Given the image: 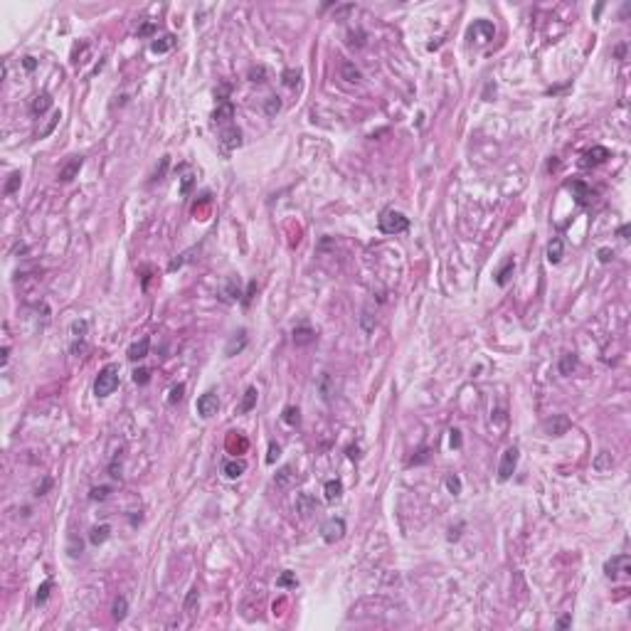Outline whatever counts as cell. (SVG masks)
I'll return each instance as SVG.
<instances>
[{
  "mask_svg": "<svg viewBox=\"0 0 631 631\" xmlns=\"http://www.w3.org/2000/svg\"><path fill=\"white\" fill-rule=\"evenodd\" d=\"M116 387H118V365L109 362L99 370V375L94 380V394L96 397H109Z\"/></svg>",
  "mask_w": 631,
  "mask_h": 631,
  "instance_id": "obj_1",
  "label": "cell"
},
{
  "mask_svg": "<svg viewBox=\"0 0 631 631\" xmlns=\"http://www.w3.org/2000/svg\"><path fill=\"white\" fill-rule=\"evenodd\" d=\"M380 230L385 235H399V232H407L409 230V217H404L402 212L397 210H385L380 215Z\"/></svg>",
  "mask_w": 631,
  "mask_h": 631,
  "instance_id": "obj_2",
  "label": "cell"
},
{
  "mask_svg": "<svg viewBox=\"0 0 631 631\" xmlns=\"http://www.w3.org/2000/svg\"><path fill=\"white\" fill-rule=\"evenodd\" d=\"M469 39L471 42H476V44H486V42H491L493 37H496V27H493V22L491 20H473V25L469 27Z\"/></svg>",
  "mask_w": 631,
  "mask_h": 631,
  "instance_id": "obj_3",
  "label": "cell"
},
{
  "mask_svg": "<svg viewBox=\"0 0 631 631\" xmlns=\"http://www.w3.org/2000/svg\"><path fill=\"white\" fill-rule=\"evenodd\" d=\"M604 575L614 582L622 575H631V557L629 555H614L612 560L604 562Z\"/></svg>",
  "mask_w": 631,
  "mask_h": 631,
  "instance_id": "obj_4",
  "label": "cell"
},
{
  "mask_svg": "<svg viewBox=\"0 0 631 631\" xmlns=\"http://www.w3.org/2000/svg\"><path fill=\"white\" fill-rule=\"evenodd\" d=\"M518 456H520L518 446H508V449L503 451V456H501V464H498V478H501V481H508V478L515 473V466H518Z\"/></svg>",
  "mask_w": 631,
  "mask_h": 631,
  "instance_id": "obj_5",
  "label": "cell"
},
{
  "mask_svg": "<svg viewBox=\"0 0 631 631\" xmlns=\"http://www.w3.org/2000/svg\"><path fill=\"white\" fill-rule=\"evenodd\" d=\"M343 535H345V520H343V518H328V520L320 525V538H323L328 545L343 540Z\"/></svg>",
  "mask_w": 631,
  "mask_h": 631,
  "instance_id": "obj_6",
  "label": "cell"
},
{
  "mask_svg": "<svg viewBox=\"0 0 631 631\" xmlns=\"http://www.w3.org/2000/svg\"><path fill=\"white\" fill-rule=\"evenodd\" d=\"M195 409H197V414H200L202 419H210V417H215L217 409H220V397H217L215 392H205V394L197 397Z\"/></svg>",
  "mask_w": 631,
  "mask_h": 631,
  "instance_id": "obj_7",
  "label": "cell"
},
{
  "mask_svg": "<svg viewBox=\"0 0 631 631\" xmlns=\"http://www.w3.org/2000/svg\"><path fill=\"white\" fill-rule=\"evenodd\" d=\"M543 429H545L548 436H562V434H567V429H570V419H567L565 414H555V417H550V419L543 424Z\"/></svg>",
  "mask_w": 631,
  "mask_h": 631,
  "instance_id": "obj_8",
  "label": "cell"
},
{
  "mask_svg": "<svg viewBox=\"0 0 631 631\" xmlns=\"http://www.w3.org/2000/svg\"><path fill=\"white\" fill-rule=\"evenodd\" d=\"M81 165H84V158H81V156H72V158L59 168V180H62V183H72V180L79 175Z\"/></svg>",
  "mask_w": 631,
  "mask_h": 631,
  "instance_id": "obj_9",
  "label": "cell"
},
{
  "mask_svg": "<svg viewBox=\"0 0 631 631\" xmlns=\"http://www.w3.org/2000/svg\"><path fill=\"white\" fill-rule=\"evenodd\" d=\"M220 143L227 148V151H235L242 146V131L237 126H225L222 133H220Z\"/></svg>",
  "mask_w": 631,
  "mask_h": 631,
  "instance_id": "obj_10",
  "label": "cell"
},
{
  "mask_svg": "<svg viewBox=\"0 0 631 631\" xmlns=\"http://www.w3.org/2000/svg\"><path fill=\"white\" fill-rule=\"evenodd\" d=\"M567 188L575 193V200H577V205H587L590 200H592V188L587 185V183H582V180H572V183H567Z\"/></svg>",
  "mask_w": 631,
  "mask_h": 631,
  "instance_id": "obj_11",
  "label": "cell"
},
{
  "mask_svg": "<svg viewBox=\"0 0 631 631\" xmlns=\"http://www.w3.org/2000/svg\"><path fill=\"white\" fill-rule=\"evenodd\" d=\"M244 348H247V330H237V333L227 340V345H225V355H227V357H232V355L242 353Z\"/></svg>",
  "mask_w": 631,
  "mask_h": 631,
  "instance_id": "obj_12",
  "label": "cell"
},
{
  "mask_svg": "<svg viewBox=\"0 0 631 631\" xmlns=\"http://www.w3.org/2000/svg\"><path fill=\"white\" fill-rule=\"evenodd\" d=\"M291 335H294V345H296V348L311 345V343L316 340V330L311 328V325H296Z\"/></svg>",
  "mask_w": 631,
  "mask_h": 631,
  "instance_id": "obj_13",
  "label": "cell"
},
{
  "mask_svg": "<svg viewBox=\"0 0 631 631\" xmlns=\"http://www.w3.org/2000/svg\"><path fill=\"white\" fill-rule=\"evenodd\" d=\"M607 158H609V148H604V146H594V148H590V151L585 153L582 165H602Z\"/></svg>",
  "mask_w": 631,
  "mask_h": 631,
  "instance_id": "obj_14",
  "label": "cell"
},
{
  "mask_svg": "<svg viewBox=\"0 0 631 631\" xmlns=\"http://www.w3.org/2000/svg\"><path fill=\"white\" fill-rule=\"evenodd\" d=\"M212 118H215V123H230V121L235 118V106H232V101H220L217 109L212 111Z\"/></svg>",
  "mask_w": 631,
  "mask_h": 631,
  "instance_id": "obj_15",
  "label": "cell"
},
{
  "mask_svg": "<svg viewBox=\"0 0 631 631\" xmlns=\"http://www.w3.org/2000/svg\"><path fill=\"white\" fill-rule=\"evenodd\" d=\"M513 272H515V259L508 257V259L503 262V267L498 269V274H496V284H498V286H508L511 279H513Z\"/></svg>",
  "mask_w": 631,
  "mask_h": 631,
  "instance_id": "obj_16",
  "label": "cell"
},
{
  "mask_svg": "<svg viewBox=\"0 0 631 631\" xmlns=\"http://www.w3.org/2000/svg\"><path fill=\"white\" fill-rule=\"evenodd\" d=\"M49 109H52V96H49V94H37V96L32 99V104H30L32 116H42V114H47Z\"/></svg>",
  "mask_w": 631,
  "mask_h": 631,
  "instance_id": "obj_17",
  "label": "cell"
},
{
  "mask_svg": "<svg viewBox=\"0 0 631 631\" xmlns=\"http://www.w3.org/2000/svg\"><path fill=\"white\" fill-rule=\"evenodd\" d=\"M175 47V35H160V37H156L153 42H151V52H156V54H163V52H168V49H173Z\"/></svg>",
  "mask_w": 631,
  "mask_h": 631,
  "instance_id": "obj_18",
  "label": "cell"
},
{
  "mask_svg": "<svg viewBox=\"0 0 631 631\" xmlns=\"http://www.w3.org/2000/svg\"><path fill=\"white\" fill-rule=\"evenodd\" d=\"M242 296V286H239V279L237 276H230L225 281V289H222V299L225 301H237Z\"/></svg>",
  "mask_w": 631,
  "mask_h": 631,
  "instance_id": "obj_19",
  "label": "cell"
},
{
  "mask_svg": "<svg viewBox=\"0 0 631 631\" xmlns=\"http://www.w3.org/2000/svg\"><path fill=\"white\" fill-rule=\"evenodd\" d=\"M151 350V338H141L128 348V360H143Z\"/></svg>",
  "mask_w": 631,
  "mask_h": 631,
  "instance_id": "obj_20",
  "label": "cell"
},
{
  "mask_svg": "<svg viewBox=\"0 0 631 631\" xmlns=\"http://www.w3.org/2000/svg\"><path fill=\"white\" fill-rule=\"evenodd\" d=\"M244 471H247V464H244V461L230 459V461H225V464H222V473H225V478H239Z\"/></svg>",
  "mask_w": 631,
  "mask_h": 631,
  "instance_id": "obj_21",
  "label": "cell"
},
{
  "mask_svg": "<svg viewBox=\"0 0 631 631\" xmlns=\"http://www.w3.org/2000/svg\"><path fill=\"white\" fill-rule=\"evenodd\" d=\"M316 508H318V503H316V498H311L309 493H299L296 496V511H299V515H311Z\"/></svg>",
  "mask_w": 631,
  "mask_h": 631,
  "instance_id": "obj_22",
  "label": "cell"
},
{
  "mask_svg": "<svg viewBox=\"0 0 631 631\" xmlns=\"http://www.w3.org/2000/svg\"><path fill=\"white\" fill-rule=\"evenodd\" d=\"M126 614H128V599H126L123 594L114 597V604H111V617H114V622H123Z\"/></svg>",
  "mask_w": 631,
  "mask_h": 631,
  "instance_id": "obj_23",
  "label": "cell"
},
{
  "mask_svg": "<svg viewBox=\"0 0 631 631\" xmlns=\"http://www.w3.org/2000/svg\"><path fill=\"white\" fill-rule=\"evenodd\" d=\"M562 252H565L562 239H560V237H552V239H550V244H548V262H550V264H560Z\"/></svg>",
  "mask_w": 631,
  "mask_h": 631,
  "instance_id": "obj_24",
  "label": "cell"
},
{
  "mask_svg": "<svg viewBox=\"0 0 631 631\" xmlns=\"http://www.w3.org/2000/svg\"><path fill=\"white\" fill-rule=\"evenodd\" d=\"M612 466H614V456H612L609 451H599V454L594 456V461H592V469L599 471V473L612 471Z\"/></svg>",
  "mask_w": 631,
  "mask_h": 631,
  "instance_id": "obj_25",
  "label": "cell"
},
{
  "mask_svg": "<svg viewBox=\"0 0 631 631\" xmlns=\"http://www.w3.org/2000/svg\"><path fill=\"white\" fill-rule=\"evenodd\" d=\"M323 493H325V501H338L340 496H343V481L340 478H330V481H325V486H323Z\"/></svg>",
  "mask_w": 631,
  "mask_h": 631,
  "instance_id": "obj_26",
  "label": "cell"
},
{
  "mask_svg": "<svg viewBox=\"0 0 631 631\" xmlns=\"http://www.w3.org/2000/svg\"><path fill=\"white\" fill-rule=\"evenodd\" d=\"M109 535H111V525H106V523L94 525L91 533H89V543H91V545H101V543L109 540Z\"/></svg>",
  "mask_w": 631,
  "mask_h": 631,
  "instance_id": "obj_27",
  "label": "cell"
},
{
  "mask_svg": "<svg viewBox=\"0 0 631 631\" xmlns=\"http://www.w3.org/2000/svg\"><path fill=\"white\" fill-rule=\"evenodd\" d=\"M340 77H343L345 81H350V84H355V81L362 79V74H360V69L355 67V62H343V64H340Z\"/></svg>",
  "mask_w": 631,
  "mask_h": 631,
  "instance_id": "obj_28",
  "label": "cell"
},
{
  "mask_svg": "<svg viewBox=\"0 0 631 631\" xmlns=\"http://www.w3.org/2000/svg\"><path fill=\"white\" fill-rule=\"evenodd\" d=\"M257 387H247V392H244V397H242V404H239V412L242 414H247V412H252L254 409V404H257Z\"/></svg>",
  "mask_w": 631,
  "mask_h": 631,
  "instance_id": "obj_29",
  "label": "cell"
},
{
  "mask_svg": "<svg viewBox=\"0 0 631 631\" xmlns=\"http://www.w3.org/2000/svg\"><path fill=\"white\" fill-rule=\"evenodd\" d=\"M197 602H200V590H197V587H193V590L188 592V597H185L183 612H185L188 617H193V614H195V609H197Z\"/></svg>",
  "mask_w": 631,
  "mask_h": 631,
  "instance_id": "obj_30",
  "label": "cell"
},
{
  "mask_svg": "<svg viewBox=\"0 0 631 631\" xmlns=\"http://www.w3.org/2000/svg\"><path fill=\"white\" fill-rule=\"evenodd\" d=\"M560 375H572V370L577 367V355L575 353H565L562 357H560Z\"/></svg>",
  "mask_w": 631,
  "mask_h": 631,
  "instance_id": "obj_31",
  "label": "cell"
},
{
  "mask_svg": "<svg viewBox=\"0 0 631 631\" xmlns=\"http://www.w3.org/2000/svg\"><path fill=\"white\" fill-rule=\"evenodd\" d=\"M291 478H294V469H291V466H284V469L276 471L274 483H276V488H286V486L291 483Z\"/></svg>",
  "mask_w": 631,
  "mask_h": 631,
  "instance_id": "obj_32",
  "label": "cell"
},
{
  "mask_svg": "<svg viewBox=\"0 0 631 631\" xmlns=\"http://www.w3.org/2000/svg\"><path fill=\"white\" fill-rule=\"evenodd\" d=\"M281 79H284V84H286L289 89H296V86H299V81H301V72L286 69V72L281 74Z\"/></svg>",
  "mask_w": 631,
  "mask_h": 631,
  "instance_id": "obj_33",
  "label": "cell"
},
{
  "mask_svg": "<svg viewBox=\"0 0 631 631\" xmlns=\"http://www.w3.org/2000/svg\"><path fill=\"white\" fill-rule=\"evenodd\" d=\"M183 394H185V385H183V382L173 385L170 392H168V404H178V402L183 399Z\"/></svg>",
  "mask_w": 631,
  "mask_h": 631,
  "instance_id": "obj_34",
  "label": "cell"
},
{
  "mask_svg": "<svg viewBox=\"0 0 631 631\" xmlns=\"http://www.w3.org/2000/svg\"><path fill=\"white\" fill-rule=\"evenodd\" d=\"M264 111H267L269 116H276V114L281 111V99H279V96H269V99L264 101Z\"/></svg>",
  "mask_w": 631,
  "mask_h": 631,
  "instance_id": "obj_35",
  "label": "cell"
},
{
  "mask_svg": "<svg viewBox=\"0 0 631 631\" xmlns=\"http://www.w3.org/2000/svg\"><path fill=\"white\" fill-rule=\"evenodd\" d=\"M444 483H446V488H449L451 496H459V493H461V478H459L456 473H449Z\"/></svg>",
  "mask_w": 631,
  "mask_h": 631,
  "instance_id": "obj_36",
  "label": "cell"
},
{
  "mask_svg": "<svg viewBox=\"0 0 631 631\" xmlns=\"http://www.w3.org/2000/svg\"><path fill=\"white\" fill-rule=\"evenodd\" d=\"M49 590H52V580H47V582H42L39 587H37V594H35V602L37 604H44L47 602V597H49Z\"/></svg>",
  "mask_w": 631,
  "mask_h": 631,
  "instance_id": "obj_37",
  "label": "cell"
},
{
  "mask_svg": "<svg viewBox=\"0 0 631 631\" xmlns=\"http://www.w3.org/2000/svg\"><path fill=\"white\" fill-rule=\"evenodd\" d=\"M281 419H284L286 424H291V427H294V424H299V419H301V412H299V407H286Z\"/></svg>",
  "mask_w": 631,
  "mask_h": 631,
  "instance_id": "obj_38",
  "label": "cell"
},
{
  "mask_svg": "<svg viewBox=\"0 0 631 631\" xmlns=\"http://www.w3.org/2000/svg\"><path fill=\"white\" fill-rule=\"evenodd\" d=\"M20 180H22L20 173H10V178H7V183H5V195H12V193L20 188Z\"/></svg>",
  "mask_w": 631,
  "mask_h": 631,
  "instance_id": "obj_39",
  "label": "cell"
},
{
  "mask_svg": "<svg viewBox=\"0 0 631 631\" xmlns=\"http://www.w3.org/2000/svg\"><path fill=\"white\" fill-rule=\"evenodd\" d=\"M86 328H89V323H86V320H74V323H72V335H74L77 340H84Z\"/></svg>",
  "mask_w": 631,
  "mask_h": 631,
  "instance_id": "obj_40",
  "label": "cell"
},
{
  "mask_svg": "<svg viewBox=\"0 0 631 631\" xmlns=\"http://www.w3.org/2000/svg\"><path fill=\"white\" fill-rule=\"evenodd\" d=\"M148 380H151V370L148 367H136L133 370V382L136 385H148Z\"/></svg>",
  "mask_w": 631,
  "mask_h": 631,
  "instance_id": "obj_41",
  "label": "cell"
},
{
  "mask_svg": "<svg viewBox=\"0 0 631 631\" xmlns=\"http://www.w3.org/2000/svg\"><path fill=\"white\" fill-rule=\"evenodd\" d=\"M429 456H432V454H429V449H427V446H422V449H419V451H417V454H414V456H412L407 464H409V466H417V464H427V461H429Z\"/></svg>",
  "mask_w": 631,
  "mask_h": 631,
  "instance_id": "obj_42",
  "label": "cell"
},
{
  "mask_svg": "<svg viewBox=\"0 0 631 631\" xmlns=\"http://www.w3.org/2000/svg\"><path fill=\"white\" fill-rule=\"evenodd\" d=\"M109 493H111V488H109V486H94V488H91V493H89V498H91V501H106V498H109Z\"/></svg>",
  "mask_w": 631,
  "mask_h": 631,
  "instance_id": "obj_43",
  "label": "cell"
},
{
  "mask_svg": "<svg viewBox=\"0 0 631 631\" xmlns=\"http://www.w3.org/2000/svg\"><path fill=\"white\" fill-rule=\"evenodd\" d=\"M276 585H279V587H296V585H299V580H296V575H294V572H284V575L276 580Z\"/></svg>",
  "mask_w": 631,
  "mask_h": 631,
  "instance_id": "obj_44",
  "label": "cell"
},
{
  "mask_svg": "<svg viewBox=\"0 0 631 631\" xmlns=\"http://www.w3.org/2000/svg\"><path fill=\"white\" fill-rule=\"evenodd\" d=\"M59 118H62V116H59V111H54V114H52V118L47 121V126H44V128H42V131H39L37 136H39V138H44L47 133H52V128H54V126L59 123Z\"/></svg>",
  "mask_w": 631,
  "mask_h": 631,
  "instance_id": "obj_45",
  "label": "cell"
},
{
  "mask_svg": "<svg viewBox=\"0 0 631 631\" xmlns=\"http://www.w3.org/2000/svg\"><path fill=\"white\" fill-rule=\"evenodd\" d=\"M279 456H281V446H279L276 441H272V444H269V454H267V464H274Z\"/></svg>",
  "mask_w": 631,
  "mask_h": 631,
  "instance_id": "obj_46",
  "label": "cell"
},
{
  "mask_svg": "<svg viewBox=\"0 0 631 631\" xmlns=\"http://www.w3.org/2000/svg\"><path fill=\"white\" fill-rule=\"evenodd\" d=\"M109 473H111V478H121V456H114V459H111Z\"/></svg>",
  "mask_w": 631,
  "mask_h": 631,
  "instance_id": "obj_47",
  "label": "cell"
},
{
  "mask_svg": "<svg viewBox=\"0 0 631 631\" xmlns=\"http://www.w3.org/2000/svg\"><path fill=\"white\" fill-rule=\"evenodd\" d=\"M168 165H170L168 156H165V158H160V168H156V173H153V183H156V180H163V175H165Z\"/></svg>",
  "mask_w": 631,
  "mask_h": 631,
  "instance_id": "obj_48",
  "label": "cell"
},
{
  "mask_svg": "<svg viewBox=\"0 0 631 631\" xmlns=\"http://www.w3.org/2000/svg\"><path fill=\"white\" fill-rule=\"evenodd\" d=\"M264 77H267V69H264V67H252V69H249V79H252V81H264Z\"/></svg>",
  "mask_w": 631,
  "mask_h": 631,
  "instance_id": "obj_49",
  "label": "cell"
},
{
  "mask_svg": "<svg viewBox=\"0 0 631 631\" xmlns=\"http://www.w3.org/2000/svg\"><path fill=\"white\" fill-rule=\"evenodd\" d=\"M188 259H190V252H188V254H180V257H175V259L168 264V272H175V269H180V267H183Z\"/></svg>",
  "mask_w": 631,
  "mask_h": 631,
  "instance_id": "obj_50",
  "label": "cell"
},
{
  "mask_svg": "<svg viewBox=\"0 0 631 631\" xmlns=\"http://www.w3.org/2000/svg\"><path fill=\"white\" fill-rule=\"evenodd\" d=\"M193 183H195V178H193V175H185L183 183H180V195H188L190 188H193Z\"/></svg>",
  "mask_w": 631,
  "mask_h": 631,
  "instance_id": "obj_51",
  "label": "cell"
},
{
  "mask_svg": "<svg viewBox=\"0 0 631 631\" xmlns=\"http://www.w3.org/2000/svg\"><path fill=\"white\" fill-rule=\"evenodd\" d=\"M597 254H599V262H602V264H609V262L614 259V252H612V249H607V247H602Z\"/></svg>",
  "mask_w": 631,
  "mask_h": 631,
  "instance_id": "obj_52",
  "label": "cell"
},
{
  "mask_svg": "<svg viewBox=\"0 0 631 631\" xmlns=\"http://www.w3.org/2000/svg\"><path fill=\"white\" fill-rule=\"evenodd\" d=\"M153 32H156V25H153V22H143V25L138 27V35H141V37H148V35H153Z\"/></svg>",
  "mask_w": 631,
  "mask_h": 631,
  "instance_id": "obj_53",
  "label": "cell"
},
{
  "mask_svg": "<svg viewBox=\"0 0 631 631\" xmlns=\"http://www.w3.org/2000/svg\"><path fill=\"white\" fill-rule=\"evenodd\" d=\"M254 291H257V281H252V284H249V289H247V294H244V299H242V304H244V306H249V304H252Z\"/></svg>",
  "mask_w": 631,
  "mask_h": 631,
  "instance_id": "obj_54",
  "label": "cell"
},
{
  "mask_svg": "<svg viewBox=\"0 0 631 631\" xmlns=\"http://www.w3.org/2000/svg\"><path fill=\"white\" fill-rule=\"evenodd\" d=\"M449 434H451V446H454V449H461V432H459V429H451Z\"/></svg>",
  "mask_w": 631,
  "mask_h": 631,
  "instance_id": "obj_55",
  "label": "cell"
},
{
  "mask_svg": "<svg viewBox=\"0 0 631 631\" xmlns=\"http://www.w3.org/2000/svg\"><path fill=\"white\" fill-rule=\"evenodd\" d=\"M49 486H52V481H49V478H44V481H42V483L35 488V496H44V493L49 491Z\"/></svg>",
  "mask_w": 631,
  "mask_h": 631,
  "instance_id": "obj_56",
  "label": "cell"
},
{
  "mask_svg": "<svg viewBox=\"0 0 631 631\" xmlns=\"http://www.w3.org/2000/svg\"><path fill=\"white\" fill-rule=\"evenodd\" d=\"M360 320H362V328H365L367 333H370V330L375 328V323H372V318H370V314H362V318H360Z\"/></svg>",
  "mask_w": 631,
  "mask_h": 631,
  "instance_id": "obj_57",
  "label": "cell"
},
{
  "mask_svg": "<svg viewBox=\"0 0 631 631\" xmlns=\"http://www.w3.org/2000/svg\"><path fill=\"white\" fill-rule=\"evenodd\" d=\"M353 10H355V5H343V7L335 10V17H343V15H348V12H353Z\"/></svg>",
  "mask_w": 631,
  "mask_h": 631,
  "instance_id": "obj_58",
  "label": "cell"
},
{
  "mask_svg": "<svg viewBox=\"0 0 631 631\" xmlns=\"http://www.w3.org/2000/svg\"><path fill=\"white\" fill-rule=\"evenodd\" d=\"M22 64H25V69H27V72H32V69L37 67V59H35V57H25V59H22Z\"/></svg>",
  "mask_w": 631,
  "mask_h": 631,
  "instance_id": "obj_59",
  "label": "cell"
},
{
  "mask_svg": "<svg viewBox=\"0 0 631 631\" xmlns=\"http://www.w3.org/2000/svg\"><path fill=\"white\" fill-rule=\"evenodd\" d=\"M570 624H572V617H570V614H567V617H562V619L557 622V627H560V629H567Z\"/></svg>",
  "mask_w": 631,
  "mask_h": 631,
  "instance_id": "obj_60",
  "label": "cell"
},
{
  "mask_svg": "<svg viewBox=\"0 0 631 631\" xmlns=\"http://www.w3.org/2000/svg\"><path fill=\"white\" fill-rule=\"evenodd\" d=\"M619 237H622V239H629V225H622V227H619Z\"/></svg>",
  "mask_w": 631,
  "mask_h": 631,
  "instance_id": "obj_61",
  "label": "cell"
},
{
  "mask_svg": "<svg viewBox=\"0 0 631 631\" xmlns=\"http://www.w3.org/2000/svg\"><path fill=\"white\" fill-rule=\"evenodd\" d=\"M7 357H10V348L5 345V348H2V357H0V362H2V365H7Z\"/></svg>",
  "mask_w": 631,
  "mask_h": 631,
  "instance_id": "obj_62",
  "label": "cell"
},
{
  "mask_svg": "<svg viewBox=\"0 0 631 631\" xmlns=\"http://www.w3.org/2000/svg\"><path fill=\"white\" fill-rule=\"evenodd\" d=\"M557 168H560L557 160H550V163H548V170H557Z\"/></svg>",
  "mask_w": 631,
  "mask_h": 631,
  "instance_id": "obj_63",
  "label": "cell"
},
{
  "mask_svg": "<svg viewBox=\"0 0 631 631\" xmlns=\"http://www.w3.org/2000/svg\"><path fill=\"white\" fill-rule=\"evenodd\" d=\"M348 451H350V454H348L350 459H357V456H360V454H357V446H355V449H348Z\"/></svg>",
  "mask_w": 631,
  "mask_h": 631,
  "instance_id": "obj_64",
  "label": "cell"
}]
</instances>
